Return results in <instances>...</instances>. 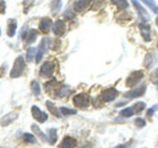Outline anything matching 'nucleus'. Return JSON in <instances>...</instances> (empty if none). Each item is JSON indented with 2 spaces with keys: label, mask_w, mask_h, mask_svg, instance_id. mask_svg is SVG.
<instances>
[{
  "label": "nucleus",
  "mask_w": 158,
  "mask_h": 148,
  "mask_svg": "<svg viewBox=\"0 0 158 148\" xmlns=\"http://www.w3.org/2000/svg\"><path fill=\"white\" fill-rule=\"evenodd\" d=\"M24 67H26V61L22 56H19L14 63V68L11 69L10 76L11 78H19L24 72Z\"/></svg>",
  "instance_id": "1"
},
{
  "label": "nucleus",
  "mask_w": 158,
  "mask_h": 148,
  "mask_svg": "<svg viewBox=\"0 0 158 148\" xmlns=\"http://www.w3.org/2000/svg\"><path fill=\"white\" fill-rule=\"evenodd\" d=\"M73 103L76 107H79V108H88L90 103L89 96L86 93H78L73 97Z\"/></svg>",
  "instance_id": "2"
},
{
  "label": "nucleus",
  "mask_w": 158,
  "mask_h": 148,
  "mask_svg": "<svg viewBox=\"0 0 158 148\" xmlns=\"http://www.w3.org/2000/svg\"><path fill=\"white\" fill-rule=\"evenodd\" d=\"M54 68H55L54 62H51V61L44 62L43 66H41V68H40V75L44 76V78H50V76H52V74H54Z\"/></svg>",
  "instance_id": "3"
},
{
  "label": "nucleus",
  "mask_w": 158,
  "mask_h": 148,
  "mask_svg": "<svg viewBox=\"0 0 158 148\" xmlns=\"http://www.w3.org/2000/svg\"><path fill=\"white\" fill-rule=\"evenodd\" d=\"M143 78V72L142 71H135L129 75V78L127 79V86L128 88H133L138 84L139 81Z\"/></svg>",
  "instance_id": "4"
},
{
  "label": "nucleus",
  "mask_w": 158,
  "mask_h": 148,
  "mask_svg": "<svg viewBox=\"0 0 158 148\" xmlns=\"http://www.w3.org/2000/svg\"><path fill=\"white\" fill-rule=\"evenodd\" d=\"M118 96V91L114 89V88H110V89H106L102 95H101V98L103 102H111L113 101L116 97Z\"/></svg>",
  "instance_id": "5"
},
{
  "label": "nucleus",
  "mask_w": 158,
  "mask_h": 148,
  "mask_svg": "<svg viewBox=\"0 0 158 148\" xmlns=\"http://www.w3.org/2000/svg\"><path fill=\"white\" fill-rule=\"evenodd\" d=\"M66 28H67V27H66V23H64V21H62V19L56 21V22L52 24V32H54V34L57 35V37H61V35L64 34Z\"/></svg>",
  "instance_id": "6"
},
{
  "label": "nucleus",
  "mask_w": 158,
  "mask_h": 148,
  "mask_svg": "<svg viewBox=\"0 0 158 148\" xmlns=\"http://www.w3.org/2000/svg\"><path fill=\"white\" fill-rule=\"evenodd\" d=\"M32 114H33V118L35 120H38L39 123H45L48 120V114L44 113L43 111H40L38 106H33L32 107Z\"/></svg>",
  "instance_id": "7"
},
{
  "label": "nucleus",
  "mask_w": 158,
  "mask_h": 148,
  "mask_svg": "<svg viewBox=\"0 0 158 148\" xmlns=\"http://www.w3.org/2000/svg\"><path fill=\"white\" fill-rule=\"evenodd\" d=\"M145 91H146V86H145V85H142V86H140V88L133 89V90H130V91L125 92L124 93V97H125V98H128V100H130V98H136V97L142 96V95L145 93Z\"/></svg>",
  "instance_id": "8"
},
{
  "label": "nucleus",
  "mask_w": 158,
  "mask_h": 148,
  "mask_svg": "<svg viewBox=\"0 0 158 148\" xmlns=\"http://www.w3.org/2000/svg\"><path fill=\"white\" fill-rule=\"evenodd\" d=\"M48 44H49V39H48V38H44V39L41 40V43H40L39 47H38V54L35 56V62H37V63H39L40 61H41V58H43V56H44V54L46 52Z\"/></svg>",
  "instance_id": "9"
},
{
  "label": "nucleus",
  "mask_w": 158,
  "mask_h": 148,
  "mask_svg": "<svg viewBox=\"0 0 158 148\" xmlns=\"http://www.w3.org/2000/svg\"><path fill=\"white\" fill-rule=\"evenodd\" d=\"M133 4H134V6H135V9H136V11H138L140 18L142 19L143 22H147V21L150 19V16H148V14L146 12V10H145V9L139 4L138 0H133Z\"/></svg>",
  "instance_id": "10"
},
{
  "label": "nucleus",
  "mask_w": 158,
  "mask_h": 148,
  "mask_svg": "<svg viewBox=\"0 0 158 148\" xmlns=\"http://www.w3.org/2000/svg\"><path fill=\"white\" fill-rule=\"evenodd\" d=\"M140 32H141L142 38L145 39V41L151 40V29H150V26L147 23H141L140 24Z\"/></svg>",
  "instance_id": "11"
},
{
  "label": "nucleus",
  "mask_w": 158,
  "mask_h": 148,
  "mask_svg": "<svg viewBox=\"0 0 158 148\" xmlns=\"http://www.w3.org/2000/svg\"><path fill=\"white\" fill-rule=\"evenodd\" d=\"M51 27H52V21L50 18H43L40 21L39 23V29L43 32V33H48L50 29H51Z\"/></svg>",
  "instance_id": "12"
},
{
  "label": "nucleus",
  "mask_w": 158,
  "mask_h": 148,
  "mask_svg": "<svg viewBox=\"0 0 158 148\" xmlns=\"http://www.w3.org/2000/svg\"><path fill=\"white\" fill-rule=\"evenodd\" d=\"M17 118V113L15 112H11V113H9V114H6L2 119H1V125L2 126H7V125H10L15 119Z\"/></svg>",
  "instance_id": "13"
},
{
  "label": "nucleus",
  "mask_w": 158,
  "mask_h": 148,
  "mask_svg": "<svg viewBox=\"0 0 158 148\" xmlns=\"http://www.w3.org/2000/svg\"><path fill=\"white\" fill-rule=\"evenodd\" d=\"M22 37L26 38V43H28V44H31V43H33L37 37H38V32L35 31V29H31V31H28L26 34H22Z\"/></svg>",
  "instance_id": "14"
},
{
  "label": "nucleus",
  "mask_w": 158,
  "mask_h": 148,
  "mask_svg": "<svg viewBox=\"0 0 158 148\" xmlns=\"http://www.w3.org/2000/svg\"><path fill=\"white\" fill-rule=\"evenodd\" d=\"M90 2H91V0H78L76 4H74V10L76 11H83V10H85L89 5H90Z\"/></svg>",
  "instance_id": "15"
},
{
  "label": "nucleus",
  "mask_w": 158,
  "mask_h": 148,
  "mask_svg": "<svg viewBox=\"0 0 158 148\" xmlns=\"http://www.w3.org/2000/svg\"><path fill=\"white\" fill-rule=\"evenodd\" d=\"M16 28H17V22L15 19H10L9 21V26H7V35L9 37H14L16 34Z\"/></svg>",
  "instance_id": "16"
},
{
  "label": "nucleus",
  "mask_w": 158,
  "mask_h": 148,
  "mask_svg": "<svg viewBox=\"0 0 158 148\" xmlns=\"http://www.w3.org/2000/svg\"><path fill=\"white\" fill-rule=\"evenodd\" d=\"M74 146H76V140L74 138H72V137H64L60 148H74Z\"/></svg>",
  "instance_id": "17"
},
{
  "label": "nucleus",
  "mask_w": 158,
  "mask_h": 148,
  "mask_svg": "<svg viewBox=\"0 0 158 148\" xmlns=\"http://www.w3.org/2000/svg\"><path fill=\"white\" fill-rule=\"evenodd\" d=\"M57 141V132L56 129H49V143L54 145Z\"/></svg>",
  "instance_id": "18"
},
{
  "label": "nucleus",
  "mask_w": 158,
  "mask_h": 148,
  "mask_svg": "<svg viewBox=\"0 0 158 148\" xmlns=\"http://www.w3.org/2000/svg\"><path fill=\"white\" fill-rule=\"evenodd\" d=\"M112 2L117 5V7L119 10H125L128 7V5H129L127 0H112Z\"/></svg>",
  "instance_id": "19"
},
{
  "label": "nucleus",
  "mask_w": 158,
  "mask_h": 148,
  "mask_svg": "<svg viewBox=\"0 0 158 148\" xmlns=\"http://www.w3.org/2000/svg\"><path fill=\"white\" fill-rule=\"evenodd\" d=\"M134 113H135V111H134L133 107H128V108H124L123 111H120V115L125 117V118H129V117H133Z\"/></svg>",
  "instance_id": "20"
},
{
  "label": "nucleus",
  "mask_w": 158,
  "mask_h": 148,
  "mask_svg": "<svg viewBox=\"0 0 158 148\" xmlns=\"http://www.w3.org/2000/svg\"><path fill=\"white\" fill-rule=\"evenodd\" d=\"M32 130H33V132H34L35 135H38V136H39L43 141L48 140V137H46V136H45V134L39 129V126H37V125H32Z\"/></svg>",
  "instance_id": "21"
},
{
  "label": "nucleus",
  "mask_w": 158,
  "mask_h": 148,
  "mask_svg": "<svg viewBox=\"0 0 158 148\" xmlns=\"http://www.w3.org/2000/svg\"><path fill=\"white\" fill-rule=\"evenodd\" d=\"M61 6H62V1L61 0H52L51 1V10H52V12H55V14L59 12Z\"/></svg>",
  "instance_id": "22"
},
{
  "label": "nucleus",
  "mask_w": 158,
  "mask_h": 148,
  "mask_svg": "<svg viewBox=\"0 0 158 148\" xmlns=\"http://www.w3.org/2000/svg\"><path fill=\"white\" fill-rule=\"evenodd\" d=\"M142 1H143V2H145V4H146V5H147L155 14H158V6L156 5V2H155L153 0H142Z\"/></svg>",
  "instance_id": "23"
},
{
  "label": "nucleus",
  "mask_w": 158,
  "mask_h": 148,
  "mask_svg": "<svg viewBox=\"0 0 158 148\" xmlns=\"http://www.w3.org/2000/svg\"><path fill=\"white\" fill-rule=\"evenodd\" d=\"M46 106H48L49 111L51 112L52 114H55L56 117H61V112H59L57 109H56V107L54 106V103H52L51 101H48V102H46Z\"/></svg>",
  "instance_id": "24"
},
{
  "label": "nucleus",
  "mask_w": 158,
  "mask_h": 148,
  "mask_svg": "<svg viewBox=\"0 0 158 148\" xmlns=\"http://www.w3.org/2000/svg\"><path fill=\"white\" fill-rule=\"evenodd\" d=\"M32 91H33V93L35 95V96H39L40 95V85H39V83L37 81V80H34L33 83H32Z\"/></svg>",
  "instance_id": "25"
},
{
  "label": "nucleus",
  "mask_w": 158,
  "mask_h": 148,
  "mask_svg": "<svg viewBox=\"0 0 158 148\" xmlns=\"http://www.w3.org/2000/svg\"><path fill=\"white\" fill-rule=\"evenodd\" d=\"M60 112H61V114L62 115H72V114H76L77 111L76 109H69V108H67V107H61L60 108Z\"/></svg>",
  "instance_id": "26"
},
{
  "label": "nucleus",
  "mask_w": 158,
  "mask_h": 148,
  "mask_svg": "<svg viewBox=\"0 0 158 148\" xmlns=\"http://www.w3.org/2000/svg\"><path fill=\"white\" fill-rule=\"evenodd\" d=\"M35 52H37L35 47H29L27 51V61H33V58H35Z\"/></svg>",
  "instance_id": "27"
},
{
  "label": "nucleus",
  "mask_w": 158,
  "mask_h": 148,
  "mask_svg": "<svg viewBox=\"0 0 158 148\" xmlns=\"http://www.w3.org/2000/svg\"><path fill=\"white\" fill-rule=\"evenodd\" d=\"M23 140L28 143H35L37 142V138L34 137V135H31V134H24L23 135Z\"/></svg>",
  "instance_id": "28"
},
{
  "label": "nucleus",
  "mask_w": 158,
  "mask_h": 148,
  "mask_svg": "<svg viewBox=\"0 0 158 148\" xmlns=\"http://www.w3.org/2000/svg\"><path fill=\"white\" fill-rule=\"evenodd\" d=\"M145 107H146V105H145L143 102H138V103H135V105L133 106V108H134L135 113H140L141 111H143Z\"/></svg>",
  "instance_id": "29"
},
{
  "label": "nucleus",
  "mask_w": 158,
  "mask_h": 148,
  "mask_svg": "<svg viewBox=\"0 0 158 148\" xmlns=\"http://www.w3.org/2000/svg\"><path fill=\"white\" fill-rule=\"evenodd\" d=\"M151 81L153 84H158V68H156L152 73H151Z\"/></svg>",
  "instance_id": "30"
},
{
  "label": "nucleus",
  "mask_w": 158,
  "mask_h": 148,
  "mask_svg": "<svg viewBox=\"0 0 158 148\" xmlns=\"http://www.w3.org/2000/svg\"><path fill=\"white\" fill-rule=\"evenodd\" d=\"M69 92H71V90H69L67 86H63V88H61V90H60V92L57 93V96H59V97H63V96L68 95Z\"/></svg>",
  "instance_id": "31"
},
{
  "label": "nucleus",
  "mask_w": 158,
  "mask_h": 148,
  "mask_svg": "<svg viewBox=\"0 0 158 148\" xmlns=\"http://www.w3.org/2000/svg\"><path fill=\"white\" fill-rule=\"evenodd\" d=\"M135 125H136L138 128H143V126L146 125V121H145L142 118H136V119H135Z\"/></svg>",
  "instance_id": "32"
},
{
  "label": "nucleus",
  "mask_w": 158,
  "mask_h": 148,
  "mask_svg": "<svg viewBox=\"0 0 158 148\" xmlns=\"http://www.w3.org/2000/svg\"><path fill=\"white\" fill-rule=\"evenodd\" d=\"M64 18L66 19H69V21H72V19H74V14L72 12V11H67V12H64Z\"/></svg>",
  "instance_id": "33"
},
{
  "label": "nucleus",
  "mask_w": 158,
  "mask_h": 148,
  "mask_svg": "<svg viewBox=\"0 0 158 148\" xmlns=\"http://www.w3.org/2000/svg\"><path fill=\"white\" fill-rule=\"evenodd\" d=\"M156 111H158V105H156V106H153V108H151V109H148L147 111V115L148 117H151V115H153V113Z\"/></svg>",
  "instance_id": "34"
},
{
  "label": "nucleus",
  "mask_w": 158,
  "mask_h": 148,
  "mask_svg": "<svg viewBox=\"0 0 158 148\" xmlns=\"http://www.w3.org/2000/svg\"><path fill=\"white\" fill-rule=\"evenodd\" d=\"M55 84H56V80H51V81L46 83V84H45V88H46V90H50V89H51V86H54Z\"/></svg>",
  "instance_id": "35"
},
{
  "label": "nucleus",
  "mask_w": 158,
  "mask_h": 148,
  "mask_svg": "<svg viewBox=\"0 0 158 148\" xmlns=\"http://www.w3.org/2000/svg\"><path fill=\"white\" fill-rule=\"evenodd\" d=\"M151 57H152V55L146 56V58H145V66H146V67H150V62H151V60H152Z\"/></svg>",
  "instance_id": "36"
},
{
  "label": "nucleus",
  "mask_w": 158,
  "mask_h": 148,
  "mask_svg": "<svg viewBox=\"0 0 158 148\" xmlns=\"http://www.w3.org/2000/svg\"><path fill=\"white\" fill-rule=\"evenodd\" d=\"M129 146H128V143H124V145H118L117 147H114V148H128Z\"/></svg>",
  "instance_id": "37"
},
{
  "label": "nucleus",
  "mask_w": 158,
  "mask_h": 148,
  "mask_svg": "<svg viewBox=\"0 0 158 148\" xmlns=\"http://www.w3.org/2000/svg\"><path fill=\"white\" fill-rule=\"evenodd\" d=\"M2 6H5V5H4V2H2V1H1V2H0V12H1V11H2V10H1V9H2Z\"/></svg>",
  "instance_id": "38"
},
{
  "label": "nucleus",
  "mask_w": 158,
  "mask_h": 148,
  "mask_svg": "<svg viewBox=\"0 0 158 148\" xmlns=\"http://www.w3.org/2000/svg\"><path fill=\"white\" fill-rule=\"evenodd\" d=\"M156 24H157V27H158V17H157V19H156Z\"/></svg>",
  "instance_id": "39"
},
{
  "label": "nucleus",
  "mask_w": 158,
  "mask_h": 148,
  "mask_svg": "<svg viewBox=\"0 0 158 148\" xmlns=\"http://www.w3.org/2000/svg\"><path fill=\"white\" fill-rule=\"evenodd\" d=\"M157 46H158V44H157Z\"/></svg>",
  "instance_id": "40"
}]
</instances>
